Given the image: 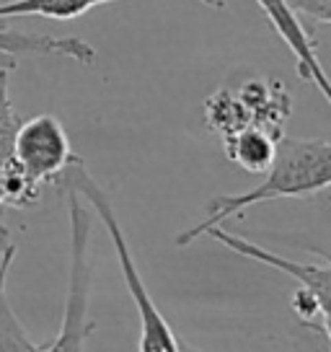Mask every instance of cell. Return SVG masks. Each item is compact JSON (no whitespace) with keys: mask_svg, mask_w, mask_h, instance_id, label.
<instances>
[{"mask_svg":"<svg viewBox=\"0 0 331 352\" xmlns=\"http://www.w3.org/2000/svg\"><path fill=\"white\" fill-rule=\"evenodd\" d=\"M264 182L249 192L212 197L205 208V220L176 236V246H189L202 239L207 231L222 226L228 218H241L249 208L259 202L282 197H310L323 192L331 182V143L329 140H300L279 138L272 166L264 171Z\"/></svg>","mask_w":331,"mask_h":352,"instance_id":"cell-1","label":"cell"},{"mask_svg":"<svg viewBox=\"0 0 331 352\" xmlns=\"http://www.w3.org/2000/svg\"><path fill=\"white\" fill-rule=\"evenodd\" d=\"M55 184H62L65 189H73L80 197L89 202L91 208H96L104 228L109 233L111 243H114V254H117V262H119L122 277H124V285L130 290V296L135 300L137 308V316H140V342H137V352H184V344L179 342V337L174 334L171 324L166 321V316L158 311L155 300L148 293L143 275L137 270L133 252H130V243L124 236V228L119 226V218L111 208L106 192L99 182L86 171L83 158L78 155L73 164L67 166L65 171L60 174Z\"/></svg>","mask_w":331,"mask_h":352,"instance_id":"cell-2","label":"cell"},{"mask_svg":"<svg viewBox=\"0 0 331 352\" xmlns=\"http://www.w3.org/2000/svg\"><path fill=\"white\" fill-rule=\"evenodd\" d=\"M205 124L215 135L259 127L275 138L285 135V122L293 114V96L279 80L246 78L238 86H220L205 99Z\"/></svg>","mask_w":331,"mask_h":352,"instance_id":"cell-3","label":"cell"},{"mask_svg":"<svg viewBox=\"0 0 331 352\" xmlns=\"http://www.w3.org/2000/svg\"><path fill=\"white\" fill-rule=\"evenodd\" d=\"M67 192L70 208V283H67L65 314L62 327L49 344L39 352H86V340L96 324L89 319L91 303V212L83 208L80 195L73 189Z\"/></svg>","mask_w":331,"mask_h":352,"instance_id":"cell-4","label":"cell"},{"mask_svg":"<svg viewBox=\"0 0 331 352\" xmlns=\"http://www.w3.org/2000/svg\"><path fill=\"white\" fill-rule=\"evenodd\" d=\"M13 158L34 187L55 184L60 174L76 161L62 122L55 114H36L21 122L13 143Z\"/></svg>","mask_w":331,"mask_h":352,"instance_id":"cell-5","label":"cell"},{"mask_svg":"<svg viewBox=\"0 0 331 352\" xmlns=\"http://www.w3.org/2000/svg\"><path fill=\"white\" fill-rule=\"evenodd\" d=\"M256 6L264 11V16L269 19L272 29H275L282 42L290 47V52L295 55V63H298V76L310 83V86L319 88V94L326 101H331V91H329V78H326V70L321 65L319 52H316V36L303 26L300 16L285 0H256Z\"/></svg>","mask_w":331,"mask_h":352,"instance_id":"cell-6","label":"cell"},{"mask_svg":"<svg viewBox=\"0 0 331 352\" xmlns=\"http://www.w3.org/2000/svg\"><path fill=\"white\" fill-rule=\"evenodd\" d=\"M205 236L220 241L222 246H228L233 254H241V256L251 259V262L269 264L272 270H279V272H285V275L295 277L303 290H310V293H316V296L323 298V300H329V280H331L329 262L319 264V267L308 262H293V259L269 252V249H264V246H259V243H254V241H249V239L225 233L222 228H212V231H207Z\"/></svg>","mask_w":331,"mask_h":352,"instance_id":"cell-7","label":"cell"},{"mask_svg":"<svg viewBox=\"0 0 331 352\" xmlns=\"http://www.w3.org/2000/svg\"><path fill=\"white\" fill-rule=\"evenodd\" d=\"M26 57H70L83 67L96 63V50L78 36H49V34H26L13 29H0V60Z\"/></svg>","mask_w":331,"mask_h":352,"instance_id":"cell-8","label":"cell"},{"mask_svg":"<svg viewBox=\"0 0 331 352\" xmlns=\"http://www.w3.org/2000/svg\"><path fill=\"white\" fill-rule=\"evenodd\" d=\"M117 0H11L0 6V21L5 19H23V16H39L52 21H73L78 16L89 13L96 6H106ZM210 8H225V0H197Z\"/></svg>","mask_w":331,"mask_h":352,"instance_id":"cell-9","label":"cell"},{"mask_svg":"<svg viewBox=\"0 0 331 352\" xmlns=\"http://www.w3.org/2000/svg\"><path fill=\"white\" fill-rule=\"evenodd\" d=\"M277 140L279 138L259 130V127H246V130L225 135L222 148H225L228 161L236 164L238 168L249 171V174H264L275 161Z\"/></svg>","mask_w":331,"mask_h":352,"instance_id":"cell-10","label":"cell"},{"mask_svg":"<svg viewBox=\"0 0 331 352\" xmlns=\"http://www.w3.org/2000/svg\"><path fill=\"white\" fill-rule=\"evenodd\" d=\"M16 259V246L11 243L8 231L0 236V352H39L42 347L29 340L21 321L16 319L13 306L5 293L8 283V270Z\"/></svg>","mask_w":331,"mask_h":352,"instance_id":"cell-11","label":"cell"},{"mask_svg":"<svg viewBox=\"0 0 331 352\" xmlns=\"http://www.w3.org/2000/svg\"><path fill=\"white\" fill-rule=\"evenodd\" d=\"M16 67V60H0V182L5 179L8 171H13L16 158H13V143H16V132L21 127V120L13 109L11 94H8V76ZM3 202H0V236L5 233L3 226Z\"/></svg>","mask_w":331,"mask_h":352,"instance_id":"cell-12","label":"cell"},{"mask_svg":"<svg viewBox=\"0 0 331 352\" xmlns=\"http://www.w3.org/2000/svg\"><path fill=\"white\" fill-rule=\"evenodd\" d=\"M285 3L298 16L319 23V26H329L331 23V0H285Z\"/></svg>","mask_w":331,"mask_h":352,"instance_id":"cell-13","label":"cell"},{"mask_svg":"<svg viewBox=\"0 0 331 352\" xmlns=\"http://www.w3.org/2000/svg\"><path fill=\"white\" fill-rule=\"evenodd\" d=\"M184 352H199V350H192V347H184Z\"/></svg>","mask_w":331,"mask_h":352,"instance_id":"cell-14","label":"cell"}]
</instances>
